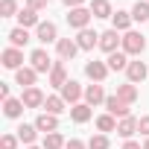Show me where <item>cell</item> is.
<instances>
[{"mask_svg":"<svg viewBox=\"0 0 149 149\" xmlns=\"http://www.w3.org/2000/svg\"><path fill=\"white\" fill-rule=\"evenodd\" d=\"M9 44H12V47H18V50H21V47H26V44H29V32H26L24 26L12 29V32H9Z\"/></svg>","mask_w":149,"mask_h":149,"instance_id":"603a6c76","label":"cell"},{"mask_svg":"<svg viewBox=\"0 0 149 149\" xmlns=\"http://www.w3.org/2000/svg\"><path fill=\"white\" fill-rule=\"evenodd\" d=\"M82 3H85V0H64V6H67V9H79Z\"/></svg>","mask_w":149,"mask_h":149,"instance_id":"74e56055","label":"cell"},{"mask_svg":"<svg viewBox=\"0 0 149 149\" xmlns=\"http://www.w3.org/2000/svg\"><path fill=\"white\" fill-rule=\"evenodd\" d=\"M35 132H38L35 126H26V123H24V126L18 129V140H24V143H29V146H32V140H35Z\"/></svg>","mask_w":149,"mask_h":149,"instance_id":"4dcf8cb0","label":"cell"},{"mask_svg":"<svg viewBox=\"0 0 149 149\" xmlns=\"http://www.w3.org/2000/svg\"><path fill=\"white\" fill-rule=\"evenodd\" d=\"M146 50V38L140 32H126L123 35V53L126 56H140Z\"/></svg>","mask_w":149,"mask_h":149,"instance_id":"6da1fadb","label":"cell"},{"mask_svg":"<svg viewBox=\"0 0 149 149\" xmlns=\"http://www.w3.org/2000/svg\"><path fill=\"white\" fill-rule=\"evenodd\" d=\"M35 38H38L41 44H53V41H58V38H56V24H53V21L38 24V26H35Z\"/></svg>","mask_w":149,"mask_h":149,"instance_id":"5b68a950","label":"cell"},{"mask_svg":"<svg viewBox=\"0 0 149 149\" xmlns=\"http://www.w3.org/2000/svg\"><path fill=\"white\" fill-rule=\"evenodd\" d=\"M26 6L35 9V12H41V9H47V0H26Z\"/></svg>","mask_w":149,"mask_h":149,"instance_id":"d590c367","label":"cell"},{"mask_svg":"<svg viewBox=\"0 0 149 149\" xmlns=\"http://www.w3.org/2000/svg\"><path fill=\"white\" fill-rule=\"evenodd\" d=\"M67 82H70V79H67V70H64V64H61V61H56V67L50 70V85L61 91Z\"/></svg>","mask_w":149,"mask_h":149,"instance_id":"7c38bea8","label":"cell"},{"mask_svg":"<svg viewBox=\"0 0 149 149\" xmlns=\"http://www.w3.org/2000/svg\"><path fill=\"white\" fill-rule=\"evenodd\" d=\"M132 21H134V18H132L129 12H114V18H111V24H114V26H111V29H117V32H129Z\"/></svg>","mask_w":149,"mask_h":149,"instance_id":"7402d4cb","label":"cell"},{"mask_svg":"<svg viewBox=\"0 0 149 149\" xmlns=\"http://www.w3.org/2000/svg\"><path fill=\"white\" fill-rule=\"evenodd\" d=\"M132 18L134 21H149V0H137V3H134V9H132Z\"/></svg>","mask_w":149,"mask_h":149,"instance_id":"4316f807","label":"cell"},{"mask_svg":"<svg viewBox=\"0 0 149 149\" xmlns=\"http://www.w3.org/2000/svg\"><path fill=\"white\" fill-rule=\"evenodd\" d=\"M117 97H120L123 102H129V105H132V102L137 100V88H134L132 82H126V85H120V88H117Z\"/></svg>","mask_w":149,"mask_h":149,"instance_id":"d4e9b609","label":"cell"},{"mask_svg":"<svg viewBox=\"0 0 149 149\" xmlns=\"http://www.w3.org/2000/svg\"><path fill=\"white\" fill-rule=\"evenodd\" d=\"M117 44H123V38L117 35V29H105L102 35H100V47L111 56V53H117Z\"/></svg>","mask_w":149,"mask_h":149,"instance_id":"8992f818","label":"cell"},{"mask_svg":"<svg viewBox=\"0 0 149 149\" xmlns=\"http://www.w3.org/2000/svg\"><path fill=\"white\" fill-rule=\"evenodd\" d=\"M91 18H94L91 9H82V6H79V9H70L67 24H70L73 29H79V32H82V29H88V21H91Z\"/></svg>","mask_w":149,"mask_h":149,"instance_id":"7a4b0ae2","label":"cell"},{"mask_svg":"<svg viewBox=\"0 0 149 149\" xmlns=\"http://www.w3.org/2000/svg\"><path fill=\"white\" fill-rule=\"evenodd\" d=\"M29 149H38V146H29Z\"/></svg>","mask_w":149,"mask_h":149,"instance_id":"60d3db41","label":"cell"},{"mask_svg":"<svg viewBox=\"0 0 149 149\" xmlns=\"http://www.w3.org/2000/svg\"><path fill=\"white\" fill-rule=\"evenodd\" d=\"M24 108H26V105H24V100H12V97H9V100H3V114H6L9 120L21 117V114H24Z\"/></svg>","mask_w":149,"mask_h":149,"instance_id":"ffe728a7","label":"cell"},{"mask_svg":"<svg viewBox=\"0 0 149 149\" xmlns=\"http://www.w3.org/2000/svg\"><path fill=\"white\" fill-rule=\"evenodd\" d=\"M35 76H38V73H35L32 67H21V70L15 73V82L26 91V88H35Z\"/></svg>","mask_w":149,"mask_h":149,"instance_id":"e0dca14e","label":"cell"},{"mask_svg":"<svg viewBox=\"0 0 149 149\" xmlns=\"http://www.w3.org/2000/svg\"><path fill=\"white\" fill-rule=\"evenodd\" d=\"M18 21H21V26H24V29H26V26H38V12L26 6V9H21V12H18Z\"/></svg>","mask_w":149,"mask_h":149,"instance_id":"cb8c5ba5","label":"cell"},{"mask_svg":"<svg viewBox=\"0 0 149 149\" xmlns=\"http://www.w3.org/2000/svg\"><path fill=\"white\" fill-rule=\"evenodd\" d=\"M76 44H79V50H94V47L100 44V35H97L94 29H82V32L76 35Z\"/></svg>","mask_w":149,"mask_h":149,"instance_id":"4fadbf2b","label":"cell"},{"mask_svg":"<svg viewBox=\"0 0 149 149\" xmlns=\"http://www.w3.org/2000/svg\"><path fill=\"white\" fill-rule=\"evenodd\" d=\"M137 132L149 137V114H146V117H140V123H137Z\"/></svg>","mask_w":149,"mask_h":149,"instance_id":"e575fe53","label":"cell"},{"mask_svg":"<svg viewBox=\"0 0 149 149\" xmlns=\"http://www.w3.org/2000/svg\"><path fill=\"white\" fill-rule=\"evenodd\" d=\"M123 149H143V146H140V143H134V140H126V143H123Z\"/></svg>","mask_w":149,"mask_h":149,"instance_id":"f35d334b","label":"cell"},{"mask_svg":"<svg viewBox=\"0 0 149 149\" xmlns=\"http://www.w3.org/2000/svg\"><path fill=\"white\" fill-rule=\"evenodd\" d=\"M64 149H88V146H85L82 140H76V137H73V140H67V146H64Z\"/></svg>","mask_w":149,"mask_h":149,"instance_id":"8d00e7d4","label":"cell"},{"mask_svg":"<svg viewBox=\"0 0 149 149\" xmlns=\"http://www.w3.org/2000/svg\"><path fill=\"white\" fill-rule=\"evenodd\" d=\"M21 61H24V53L18 47H6L3 50V67L6 70H21Z\"/></svg>","mask_w":149,"mask_h":149,"instance_id":"52a82bcc","label":"cell"},{"mask_svg":"<svg viewBox=\"0 0 149 149\" xmlns=\"http://www.w3.org/2000/svg\"><path fill=\"white\" fill-rule=\"evenodd\" d=\"M91 15L94 18H114L108 0H91Z\"/></svg>","mask_w":149,"mask_h":149,"instance_id":"44dd1931","label":"cell"},{"mask_svg":"<svg viewBox=\"0 0 149 149\" xmlns=\"http://www.w3.org/2000/svg\"><path fill=\"white\" fill-rule=\"evenodd\" d=\"M82 97H85L82 85H79V82H73V79H70V82H67V85L61 88V100H64V102H70V105H76V102H79Z\"/></svg>","mask_w":149,"mask_h":149,"instance_id":"277c9868","label":"cell"},{"mask_svg":"<svg viewBox=\"0 0 149 149\" xmlns=\"http://www.w3.org/2000/svg\"><path fill=\"white\" fill-rule=\"evenodd\" d=\"M21 100H24V105H26V108H38V105H44V100H47V97H44L38 88H26Z\"/></svg>","mask_w":149,"mask_h":149,"instance_id":"d6986e66","label":"cell"},{"mask_svg":"<svg viewBox=\"0 0 149 149\" xmlns=\"http://www.w3.org/2000/svg\"><path fill=\"white\" fill-rule=\"evenodd\" d=\"M108 97H105V91H102V85H88L85 88V102L94 108V105H100V102H105Z\"/></svg>","mask_w":149,"mask_h":149,"instance_id":"5bb4252c","label":"cell"},{"mask_svg":"<svg viewBox=\"0 0 149 149\" xmlns=\"http://www.w3.org/2000/svg\"><path fill=\"white\" fill-rule=\"evenodd\" d=\"M105 108H108V114H111V117H120V120H123V117H129V102H123L117 94L105 100Z\"/></svg>","mask_w":149,"mask_h":149,"instance_id":"ba28073f","label":"cell"},{"mask_svg":"<svg viewBox=\"0 0 149 149\" xmlns=\"http://www.w3.org/2000/svg\"><path fill=\"white\" fill-rule=\"evenodd\" d=\"M67 146V140L58 134V132H50V134H44V149H64Z\"/></svg>","mask_w":149,"mask_h":149,"instance_id":"484cf974","label":"cell"},{"mask_svg":"<svg viewBox=\"0 0 149 149\" xmlns=\"http://www.w3.org/2000/svg\"><path fill=\"white\" fill-rule=\"evenodd\" d=\"M97 129L105 134V132H117V120L111 117V114H102V117H97Z\"/></svg>","mask_w":149,"mask_h":149,"instance_id":"f546056e","label":"cell"},{"mask_svg":"<svg viewBox=\"0 0 149 149\" xmlns=\"http://www.w3.org/2000/svg\"><path fill=\"white\" fill-rule=\"evenodd\" d=\"M85 73H88V79H94L97 85L108 76V64H102V61H88L85 64Z\"/></svg>","mask_w":149,"mask_h":149,"instance_id":"30bf717a","label":"cell"},{"mask_svg":"<svg viewBox=\"0 0 149 149\" xmlns=\"http://www.w3.org/2000/svg\"><path fill=\"white\" fill-rule=\"evenodd\" d=\"M143 149H149V137H146V143H143Z\"/></svg>","mask_w":149,"mask_h":149,"instance_id":"ab89813d","label":"cell"},{"mask_svg":"<svg viewBox=\"0 0 149 149\" xmlns=\"http://www.w3.org/2000/svg\"><path fill=\"white\" fill-rule=\"evenodd\" d=\"M35 129L38 132H44V134H50V132H56L58 129V120H56V114H38V120H35Z\"/></svg>","mask_w":149,"mask_h":149,"instance_id":"9a60e30c","label":"cell"},{"mask_svg":"<svg viewBox=\"0 0 149 149\" xmlns=\"http://www.w3.org/2000/svg\"><path fill=\"white\" fill-rule=\"evenodd\" d=\"M44 108H47V114H56V117H58V114L64 111V100H61V97H47V100H44Z\"/></svg>","mask_w":149,"mask_h":149,"instance_id":"f1b7e54d","label":"cell"},{"mask_svg":"<svg viewBox=\"0 0 149 149\" xmlns=\"http://www.w3.org/2000/svg\"><path fill=\"white\" fill-rule=\"evenodd\" d=\"M146 73H149V70H146V64H143V61H129V67H126V76H129V82H132V85L143 82V79H146Z\"/></svg>","mask_w":149,"mask_h":149,"instance_id":"8fae6325","label":"cell"},{"mask_svg":"<svg viewBox=\"0 0 149 149\" xmlns=\"http://www.w3.org/2000/svg\"><path fill=\"white\" fill-rule=\"evenodd\" d=\"M56 50H58V58H61V61H67V58L76 56L79 44L73 41V38H58V41H56Z\"/></svg>","mask_w":149,"mask_h":149,"instance_id":"9c48e42d","label":"cell"},{"mask_svg":"<svg viewBox=\"0 0 149 149\" xmlns=\"http://www.w3.org/2000/svg\"><path fill=\"white\" fill-rule=\"evenodd\" d=\"M70 120H73V123H88V120H91V105H88V102L70 105Z\"/></svg>","mask_w":149,"mask_h":149,"instance_id":"ac0fdd59","label":"cell"},{"mask_svg":"<svg viewBox=\"0 0 149 149\" xmlns=\"http://www.w3.org/2000/svg\"><path fill=\"white\" fill-rule=\"evenodd\" d=\"M29 61H32V70L35 73H50L56 64L50 61V56H47V50H32V56H29Z\"/></svg>","mask_w":149,"mask_h":149,"instance_id":"3957f363","label":"cell"},{"mask_svg":"<svg viewBox=\"0 0 149 149\" xmlns=\"http://www.w3.org/2000/svg\"><path fill=\"white\" fill-rule=\"evenodd\" d=\"M18 12V3L15 0H3V3H0V18H12Z\"/></svg>","mask_w":149,"mask_h":149,"instance_id":"1f68e13d","label":"cell"},{"mask_svg":"<svg viewBox=\"0 0 149 149\" xmlns=\"http://www.w3.org/2000/svg\"><path fill=\"white\" fill-rule=\"evenodd\" d=\"M137 123H140V120H134L132 114H129V117H123V120L117 123V134H120V137H126V140H132V134L137 132Z\"/></svg>","mask_w":149,"mask_h":149,"instance_id":"2e32d148","label":"cell"},{"mask_svg":"<svg viewBox=\"0 0 149 149\" xmlns=\"http://www.w3.org/2000/svg\"><path fill=\"white\" fill-rule=\"evenodd\" d=\"M88 149H108V137L105 134H94L88 140Z\"/></svg>","mask_w":149,"mask_h":149,"instance_id":"d6a6232c","label":"cell"},{"mask_svg":"<svg viewBox=\"0 0 149 149\" xmlns=\"http://www.w3.org/2000/svg\"><path fill=\"white\" fill-rule=\"evenodd\" d=\"M126 67H129L126 53H111L108 56V70H126Z\"/></svg>","mask_w":149,"mask_h":149,"instance_id":"83f0119b","label":"cell"},{"mask_svg":"<svg viewBox=\"0 0 149 149\" xmlns=\"http://www.w3.org/2000/svg\"><path fill=\"white\" fill-rule=\"evenodd\" d=\"M0 149H18V137L15 134H3L0 137Z\"/></svg>","mask_w":149,"mask_h":149,"instance_id":"836d02e7","label":"cell"}]
</instances>
